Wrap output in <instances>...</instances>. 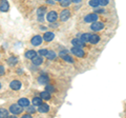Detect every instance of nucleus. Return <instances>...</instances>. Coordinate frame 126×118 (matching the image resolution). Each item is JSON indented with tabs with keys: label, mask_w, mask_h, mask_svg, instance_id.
Instances as JSON below:
<instances>
[{
	"label": "nucleus",
	"mask_w": 126,
	"mask_h": 118,
	"mask_svg": "<svg viewBox=\"0 0 126 118\" xmlns=\"http://www.w3.org/2000/svg\"><path fill=\"white\" fill-rule=\"evenodd\" d=\"M82 1V0H70V2H73V3H80Z\"/></svg>",
	"instance_id": "nucleus-37"
},
{
	"label": "nucleus",
	"mask_w": 126,
	"mask_h": 118,
	"mask_svg": "<svg viewBox=\"0 0 126 118\" xmlns=\"http://www.w3.org/2000/svg\"><path fill=\"white\" fill-rule=\"evenodd\" d=\"M46 15V20L48 21L49 23L50 22H56L57 21V19H58V17H59V15H58V13L56 11H49L47 14H45Z\"/></svg>",
	"instance_id": "nucleus-4"
},
{
	"label": "nucleus",
	"mask_w": 126,
	"mask_h": 118,
	"mask_svg": "<svg viewBox=\"0 0 126 118\" xmlns=\"http://www.w3.org/2000/svg\"><path fill=\"white\" fill-rule=\"evenodd\" d=\"M50 97H52V95H50V93L47 92V91H43L40 93V98L42 100H49Z\"/></svg>",
	"instance_id": "nucleus-20"
},
{
	"label": "nucleus",
	"mask_w": 126,
	"mask_h": 118,
	"mask_svg": "<svg viewBox=\"0 0 126 118\" xmlns=\"http://www.w3.org/2000/svg\"><path fill=\"white\" fill-rule=\"evenodd\" d=\"M42 42H43V38L40 35H35V36H33L31 39V43H32V45H34V46L41 45Z\"/></svg>",
	"instance_id": "nucleus-8"
},
{
	"label": "nucleus",
	"mask_w": 126,
	"mask_h": 118,
	"mask_svg": "<svg viewBox=\"0 0 126 118\" xmlns=\"http://www.w3.org/2000/svg\"><path fill=\"white\" fill-rule=\"evenodd\" d=\"M18 104L22 108H26L27 105H30V100L27 99V98H20V99L18 100Z\"/></svg>",
	"instance_id": "nucleus-18"
},
{
	"label": "nucleus",
	"mask_w": 126,
	"mask_h": 118,
	"mask_svg": "<svg viewBox=\"0 0 126 118\" xmlns=\"http://www.w3.org/2000/svg\"><path fill=\"white\" fill-rule=\"evenodd\" d=\"M32 62H33V64L34 65H36V66H39V65H41L43 63V56H40V55H37V56H35L33 59H31Z\"/></svg>",
	"instance_id": "nucleus-13"
},
{
	"label": "nucleus",
	"mask_w": 126,
	"mask_h": 118,
	"mask_svg": "<svg viewBox=\"0 0 126 118\" xmlns=\"http://www.w3.org/2000/svg\"><path fill=\"white\" fill-rule=\"evenodd\" d=\"M9 112L12 114V115H19L23 112L22 107H20L18 103L17 104H11L9 108Z\"/></svg>",
	"instance_id": "nucleus-1"
},
{
	"label": "nucleus",
	"mask_w": 126,
	"mask_h": 118,
	"mask_svg": "<svg viewBox=\"0 0 126 118\" xmlns=\"http://www.w3.org/2000/svg\"><path fill=\"white\" fill-rule=\"evenodd\" d=\"M100 36L97 34H90L89 35V39H88V42L92 43V44H97V43H99L100 41Z\"/></svg>",
	"instance_id": "nucleus-11"
},
{
	"label": "nucleus",
	"mask_w": 126,
	"mask_h": 118,
	"mask_svg": "<svg viewBox=\"0 0 126 118\" xmlns=\"http://www.w3.org/2000/svg\"><path fill=\"white\" fill-rule=\"evenodd\" d=\"M10 88L12 90H14V91H19V90L22 88V83H21V81H19V80H13V81H11V83H10Z\"/></svg>",
	"instance_id": "nucleus-10"
},
{
	"label": "nucleus",
	"mask_w": 126,
	"mask_h": 118,
	"mask_svg": "<svg viewBox=\"0 0 126 118\" xmlns=\"http://www.w3.org/2000/svg\"><path fill=\"white\" fill-rule=\"evenodd\" d=\"M21 117H22V118H32V114L27 113V114H24V115H22Z\"/></svg>",
	"instance_id": "nucleus-34"
},
{
	"label": "nucleus",
	"mask_w": 126,
	"mask_h": 118,
	"mask_svg": "<svg viewBox=\"0 0 126 118\" xmlns=\"http://www.w3.org/2000/svg\"><path fill=\"white\" fill-rule=\"evenodd\" d=\"M89 35L88 33H83V34H80V36H79V38L81 39L82 42H88V39H89Z\"/></svg>",
	"instance_id": "nucleus-22"
},
{
	"label": "nucleus",
	"mask_w": 126,
	"mask_h": 118,
	"mask_svg": "<svg viewBox=\"0 0 126 118\" xmlns=\"http://www.w3.org/2000/svg\"><path fill=\"white\" fill-rule=\"evenodd\" d=\"M45 2L47 3V4H55V3H56L55 0H45Z\"/></svg>",
	"instance_id": "nucleus-33"
},
{
	"label": "nucleus",
	"mask_w": 126,
	"mask_h": 118,
	"mask_svg": "<svg viewBox=\"0 0 126 118\" xmlns=\"http://www.w3.org/2000/svg\"><path fill=\"white\" fill-rule=\"evenodd\" d=\"M45 91H47V92H49V93H53V92H55V88L53 85H50V84H45Z\"/></svg>",
	"instance_id": "nucleus-28"
},
{
	"label": "nucleus",
	"mask_w": 126,
	"mask_h": 118,
	"mask_svg": "<svg viewBox=\"0 0 126 118\" xmlns=\"http://www.w3.org/2000/svg\"><path fill=\"white\" fill-rule=\"evenodd\" d=\"M9 110H6L4 108H0V118L3 117H9Z\"/></svg>",
	"instance_id": "nucleus-24"
},
{
	"label": "nucleus",
	"mask_w": 126,
	"mask_h": 118,
	"mask_svg": "<svg viewBox=\"0 0 126 118\" xmlns=\"http://www.w3.org/2000/svg\"><path fill=\"white\" fill-rule=\"evenodd\" d=\"M70 16H72V13H70V11L67 10V9H65V10H62L61 11V13L59 14V19L62 21V22H65V21H67L68 19L70 18Z\"/></svg>",
	"instance_id": "nucleus-3"
},
{
	"label": "nucleus",
	"mask_w": 126,
	"mask_h": 118,
	"mask_svg": "<svg viewBox=\"0 0 126 118\" xmlns=\"http://www.w3.org/2000/svg\"><path fill=\"white\" fill-rule=\"evenodd\" d=\"M18 63V58L15 57V56H12L7 59V64L11 65V66H15L16 64Z\"/></svg>",
	"instance_id": "nucleus-19"
},
{
	"label": "nucleus",
	"mask_w": 126,
	"mask_h": 118,
	"mask_svg": "<svg viewBox=\"0 0 126 118\" xmlns=\"http://www.w3.org/2000/svg\"><path fill=\"white\" fill-rule=\"evenodd\" d=\"M104 26H105V24L103 22L97 20V21L93 22V24L90 25V29H92V31H94V32H99V31H102L104 29Z\"/></svg>",
	"instance_id": "nucleus-6"
},
{
	"label": "nucleus",
	"mask_w": 126,
	"mask_h": 118,
	"mask_svg": "<svg viewBox=\"0 0 126 118\" xmlns=\"http://www.w3.org/2000/svg\"><path fill=\"white\" fill-rule=\"evenodd\" d=\"M64 54H67V51H66V50H64V51H61V52L59 53V55H60V57L62 56V55H64Z\"/></svg>",
	"instance_id": "nucleus-36"
},
{
	"label": "nucleus",
	"mask_w": 126,
	"mask_h": 118,
	"mask_svg": "<svg viewBox=\"0 0 126 118\" xmlns=\"http://www.w3.org/2000/svg\"><path fill=\"white\" fill-rule=\"evenodd\" d=\"M89 5L93 6V7H94V9L100 6V5H99V1H98V0H90V1H89Z\"/></svg>",
	"instance_id": "nucleus-27"
},
{
	"label": "nucleus",
	"mask_w": 126,
	"mask_h": 118,
	"mask_svg": "<svg viewBox=\"0 0 126 118\" xmlns=\"http://www.w3.org/2000/svg\"><path fill=\"white\" fill-rule=\"evenodd\" d=\"M55 1H60V0H55Z\"/></svg>",
	"instance_id": "nucleus-39"
},
{
	"label": "nucleus",
	"mask_w": 126,
	"mask_h": 118,
	"mask_svg": "<svg viewBox=\"0 0 126 118\" xmlns=\"http://www.w3.org/2000/svg\"><path fill=\"white\" fill-rule=\"evenodd\" d=\"M35 56H37V52L34 50H27L24 53V57L26 59H33Z\"/></svg>",
	"instance_id": "nucleus-16"
},
{
	"label": "nucleus",
	"mask_w": 126,
	"mask_h": 118,
	"mask_svg": "<svg viewBox=\"0 0 126 118\" xmlns=\"http://www.w3.org/2000/svg\"><path fill=\"white\" fill-rule=\"evenodd\" d=\"M70 52H72L75 56H77L79 58H84L85 57V52L82 48H78V46H73L72 50H70Z\"/></svg>",
	"instance_id": "nucleus-5"
},
{
	"label": "nucleus",
	"mask_w": 126,
	"mask_h": 118,
	"mask_svg": "<svg viewBox=\"0 0 126 118\" xmlns=\"http://www.w3.org/2000/svg\"><path fill=\"white\" fill-rule=\"evenodd\" d=\"M42 38H43V41L50 42V41H53V39L55 38V34L53 32H45Z\"/></svg>",
	"instance_id": "nucleus-14"
},
{
	"label": "nucleus",
	"mask_w": 126,
	"mask_h": 118,
	"mask_svg": "<svg viewBox=\"0 0 126 118\" xmlns=\"http://www.w3.org/2000/svg\"><path fill=\"white\" fill-rule=\"evenodd\" d=\"M98 19H99V15H98L97 13H92V14L86 15V16L84 17V21L86 23H93L94 21H97Z\"/></svg>",
	"instance_id": "nucleus-7"
},
{
	"label": "nucleus",
	"mask_w": 126,
	"mask_h": 118,
	"mask_svg": "<svg viewBox=\"0 0 126 118\" xmlns=\"http://www.w3.org/2000/svg\"><path fill=\"white\" fill-rule=\"evenodd\" d=\"M99 1V5L101 6H106L109 3V0H98Z\"/></svg>",
	"instance_id": "nucleus-30"
},
{
	"label": "nucleus",
	"mask_w": 126,
	"mask_h": 118,
	"mask_svg": "<svg viewBox=\"0 0 126 118\" xmlns=\"http://www.w3.org/2000/svg\"><path fill=\"white\" fill-rule=\"evenodd\" d=\"M45 57L48 59V60H54L55 58L57 57V54L54 52V51H52V50H48L47 51V54L45 55Z\"/></svg>",
	"instance_id": "nucleus-21"
},
{
	"label": "nucleus",
	"mask_w": 126,
	"mask_h": 118,
	"mask_svg": "<svg viewBox=\"0 0 126 118\" xmlns=\"http://www.w3.org/2000/svg\"><path fill=\"white\" fill-rule=\"evenodd\" d=\"M46 11H47V7L46 6H40V7H38V10H37V19H38L39 22H42L43 20H44Z\"/></svg>",
	"instance_id": "nucleus-2"
},
{
	"label": "nucleus",
	"mask_w": 126,
	"mask_h": 118,
	"mask_svg": "<svg viewBox=\"0 0 126 118\" xmlns=\"http://www.w3.org/2000/svg\"><path fill=\"white\" fill-rule=\"evenodd\" d=\"M60 5L62 6V7H67V6H69V4L72 2H70V0H60Z\"/></svg>",
	"instance_id": "nucleus-26"
},
{
	"label": "nucleus",
	"mask_w": 126,
	"mask_h": 118,
	"mask_svg": "<svg viewBox=\"0 0 126 118\" xmlns=\"http://www.w3.org/2000/svg\"><path fill=\"white\" fill-rule=\"evenodd\" d=\"M5 74V69L2 64H0V76H3Z\"/></svg>",
	"instance_id": "nucleus-32"
},
{
	"label": "nucleus",
	"mask_w": 126,
	"mask_h": 118,
	"mask_svg": "<svg viewBox=\"0 0 126 118\" xmlns=\"http://www.w3.org/2000/svg\"><path fill=\"white\" fill-rule=\"evenodd\" d=\"M10 10V4L7 0H0V12L6 13Z\"/></svg>",
	"instance_id": "nucleus-9"
},
{
	"label": "nucleus",
	"mask_w": 126,
	"mask_h": 118,
	"mask_svg": "<svg viewBox=\"0 0 126 118\" xmlns=\"http://www.w3.org/2000/svg\"><path fill=\"white\" fill-rule=\"evenodd\" d=\"M38 83H40V84H47L49 82V77L45 75V74H42V75H40L38 77Z\"/></svg>",
	"instance_id": "nucleus-12"
},
{
	"label": "nucleus",
	"mask_w": 126,
	"mask_h": 118,
	"mask_svg": "<svg viewBox=\"0 0 126 118\" xmlns=\"http://www.w3.org/2000/svg\"><path fill=\"white\" fill-rule=\"evenodd\" d=\"M47 51H48V50H46V49L39 50V55H40V56H45V55L47 54Z\"/></svg>",
	"instance_id": "nucleus-31"
},
{
	"label": "nucleus",
	"mask_w": 126,
	"mask_h": 118,
	"mask_svg": "<svg viewBox=\"0 0 126 118\" xmlns=\"http://www.w3.org/2000/svg\"><path fill=\"white\" fill-rule=\"evenodd\" d=\"M61 58L63 59V60H65L66 62H69V63H73V62H74V59L72 58V56H69V55H67V54L62 55Z\"/></svg>",
	"instance_id": "nucleus-25"
},
{
	"label": "nucleus",
	"mask_w": 126,
	"mask_h": 118,
	"mask_svg": "<svg viewBox=\"0 0 126 118\" xmlns=\"http://www.w3.org/2000/svg\"><path fill=\"white\" fill-rule=\"evenodd\" d=\"M0 90H1V83H0Z\"/></svg>",
	"instance_id": "nucleus-38"
},
{
	"label": "nucleus",
	"mask_w": 126,
	"mask_h": 118,
	"mask_svg": "<svg viewBox=\"0 0 126 118\" xmlns=\"http://www.w3.org/2000/svg\"><path fill=\"white\" fill-rule=\"evenodd\" d=\"M50 27H57L58 26V23L57 22H50Z\"/></svg>",
	"instance_id": "nucleus-35"
},
{
	"label": "nucleus",
	"mask_w": 126,
	"mask_h": 118,
	"mask_svg": "<svg viewBox=\"0 0 126 118\" xmlns=\"http://www.w3.org/2000/svg\"><path fill=\"white\" fill-rule=\"evenodd\" d=\"M72 44H73V46L83 48V46H84V42H82L80 38H74L73 40H72Z\"/></svg>",
	"instance_id": "nucleus-17"
},
{
	"label": "nucleus",
	"mask_w": 126,
	"mask_h": 118,
	"mask_svg": "<svg viewBox=\"0 0 126 118\" xmlns=\"http://www.w3.org/2000/svg\"><path fill=\"white\" fill-rule=\"evenodd\" d=\"M26 111L27 113H30V114H34V113H36V109H35L34 107H32V105H27L26 107Z\"/></svg>",
	"instance_id": "nucleus-29"
},
{
	"label": "nucleus",
	"mask_w": 126,
	"mask_h": 118,
	"mask_svg": "<svg viewBox=\"0 0 126 118\" xmlns=\"http://www.w3.org/2000/svg\"><path fill=\"white\" fill-rule=\"evenodd\" d=\"M48 111H49V105L47 103H43V102H42L41 104L38 105V112L39 113H43V114H44V113H47Z\"/></svg>",
	"instance_id": "nucleus-15"
},
{
	"label": "nucleus",
	"mask_w": 126,
	"mask_h": 118,
	"mask_svg": "<svg viewBox=\"0 0 126 118\" xmlns=\"http://www.w3.org/2000/svg\"><path fill=\"white\" fill-rule=\"evenodd\" d=\"M32 103H33L34 107H38L39 104L42 103V99L40 97H34L33 100H32Z\"/></svg>",
	"instance_id": "nucleus-23"
}]
</instances>
